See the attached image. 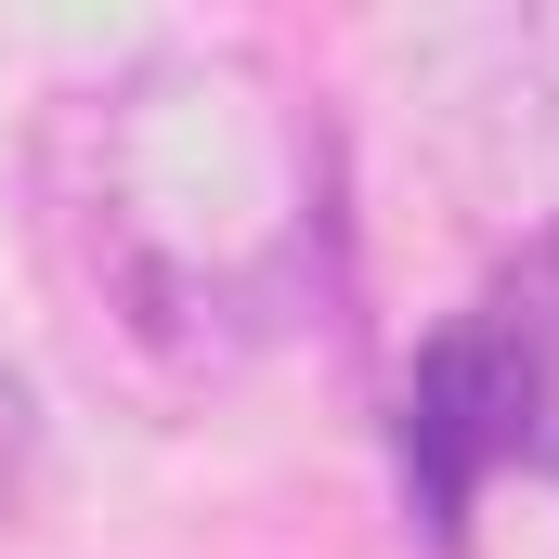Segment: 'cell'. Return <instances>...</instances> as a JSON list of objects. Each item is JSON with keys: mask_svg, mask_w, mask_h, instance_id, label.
I'll use <instances>...</instances> for the list:
<instances>
[{"mask_svg": "<svg viewBox=\"0 0 559 559\" xmlns=\"http://www.w3.org/2000/svg\"><path fill=\"white\" fill-rule=\"evenodd\" d=\"M92 235L131 286V325H248L274 312L312 235V182L286 92L248 52H156L105 92L92 131Z\"/></svg>", "mask_w": 559, "mask_h": 559, "instance_id": "1", "label": "cell"}]
</instances>
